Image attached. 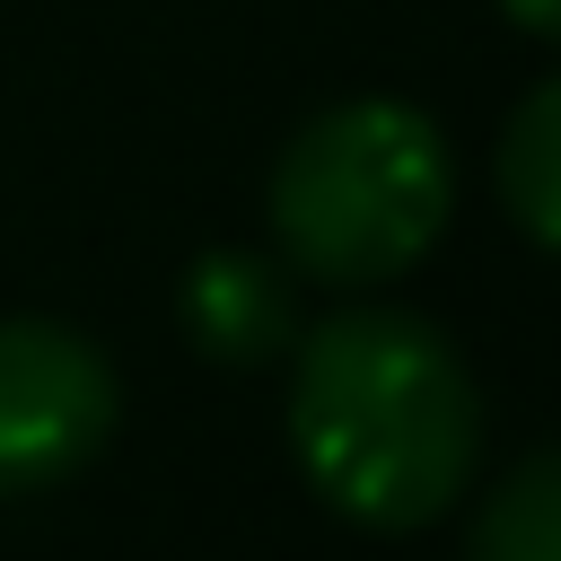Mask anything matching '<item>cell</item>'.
I'll use <instances>...</instances> for the list:
<instances>
[{"label":"cell","instance_id":"obj_1","mask_svg":"<svg viewBox=\"0 0 561 561\" xmlns=\"http://www.w3.org/2000/svg\"><path fill=\"white\" fill-rule=\"evenodd\" d=\"M289 447L333 517L403 535L456 508L473 482L482 386L438 324L403 307H351L316 324L289 368Z\"/></svg>","mask_w":561,"mask_h":561},{"label":"cell","instance_id":"obj_2","mask_svg":"<svg viewBox=\"0 0 561 561\" xmlns=\"http://www.w3.org/2000/svg\"><path fill=\"white\" fill-rule=\"evenodd\" d=\"M456 210L447 140L403 96H351L316 114L272 167L280 254L316 280H386L438 245Z\"/></svg>","mask_w":561,"mask_h":561},{"label":"cell","instance_id":"obj_3","mask_svg":"<svg viewBox=\"0 0 561 561\" xmlns=\"http://www.w3.org/2000/svg\"><path fill=\"white\" fill-rule=\"evenodd\" d=\"M123 421L105 351L44 316H0V500L70 482Z\"/></svg>","mask_w":561,"mask_h":561},{"label":"cell","instance_id":"obj_4","mask_svg":"<svg viewBox=\"0 0 561 561\" xmlns=\"http://www.w3.org/2000/svg\"><path fill=\"white\" fill-rule=\"evenodd\" d=\"M184 333L228 359V368H254L289 342V280L263 263V254H202L184 272Z\"/></svg>","mask_w":561,"mask_h":561},{"label":"cell","instance_id":"obj_5","mask_svg":"<svg viewBox=\"0 0 561 561\" xmlns=\"http://www.w3.org/2000/svg\"><path fill=\"white\" fill-rule=\"evenodd\" d=\"M500 202L508 219L561 254V79H543L517 114H508V140H500Z\"/></svg>","mask_w":561,"mask_h":561},{"label":"cell","instance_id":"obj_6","mask_svg":"<svg viewBox=\"0 0 561 561\" xmlns=\"http://www.w3.org/2000/svg\"><path fill=\"white\" fill-rule=\"evenodd\" d=\"M482 561H561V447L526 456L473 517Z\"/></svg>","mask_w":561,"mask_h":561},{"label":"cell","instance_id":"obj_7","mask_svg":"<svg viewBox=\"0 0 561 561\" xmlns=\"http://www.w3.org/2000/svg\"><path fill=\"white\" fill-rule=\"evenodd\" d=\"M517 26H535V35H561V0H500Z\"/></svg>","mask_w":561,"mask_h":561}]
</instances>
